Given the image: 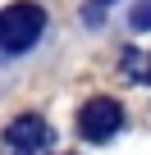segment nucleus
Returning <instances> with one entry per match:
<instances>
[{"instance_id": "7ed1b4c3", "label": "nucleus", "mask_w": 151, "mask_h": 155, "mask_svg": "<svg viewBox=\"0 0 151 155\" xmlns=\"http://www.w3.org/2000/svg\"><path fill=\"white\" fill-rule=\"evenodd\" d=\"M119 128H124V105L115 96H92L78 110V137L83 141H110Z\"/></svg>"}, {"instance_id": "f257e3e1", "label": "nucleus", "mask_w": 151, "mask_h": 155, "mask_svg": "<svg viewBox=\"0 0 151 155\" xmlns=\"http://www.w3.org/2000/svg\"><path fill=\"white\" fill-rule=\"evenodd\" d=\"M46 32V14L41 5H32V0H19V5L0 9V50L5 55H23L41 41Z\"/></svg>"}, {"instance_id": "20e7f679", "label": "nucleus", "mask_w": 151, "mask_h": 155, "mask_svg": "<svg viewBox=\"0 0 151 155\" xmlns=\"http://www.w3.org/2000/svg\"><path fill=\"white\" fill-rule=\"evenodd\" d=\"M124 73H128V78H142V82H151V55L124 50Z\"/></svg>"}, {"instance_id": "39448f33", "label": "nucleus", "mask_w": 151, "mask_h": 155, "mask_svg": "<svg viewBox=\"0 0 151 155\" xmlns=\"http://www.w3.org/2000/svg\"><path fill=\"white\" fill-rule=\"evenodd\" d=\"M128 23H133V32H151V0H137L133 14H128Z\"/></svg>"}, {"instance_id": "f03ea898", "label": "nucleus", "mask_w": 151, "mask_h": 155, "mask_svg": "<svg viewBox=\"0 0 151 155\" xmlns=\"http://www.w3.org/2000/svg\"><path fill=\"white\" fill-rule=\"evenodd\" d=\"M50 141H55V132L41 114H19L5 128V137H0V150L5 155H46Z\"/></svg>"}]
</instances>
